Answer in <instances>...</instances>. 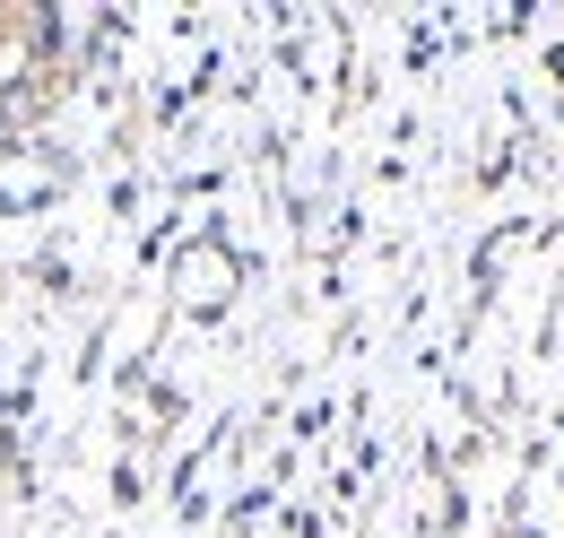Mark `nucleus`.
Returning a JSON list of instances; mask_svg holds the SVG:
<instances>
[{
  "instance_id": "f257e3e1",
  "label": "nucleus",
  "mask_w": 564,
  "mask_h": 538,
  "mask_svg": "<svg viewBox=\"0 0 564 538\" xmlns=\"http://www.w3.org/2000/svg\"><path fill=\"white\" fill-rule=\"evenodd\" d=\"M174 278H183V304L217 313V304H226V287H235V261H226L217 244H192V252L174 261Z\"/></svg>"
}]
</instances>
